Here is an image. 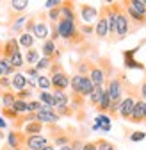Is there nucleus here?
I'll return each mask as SVG.
<instances>
[{
  "label": "nucleus",
  "instance_id": "nucleus-10",
  "mask_svg": "<svg viewBox=\"0 0 146 150\" xmlns=\"http://www.w3.org/2000/svg\"><path fill=\"white\" fill-rule=\"evenodd\" d=\"M79 14H80L84 23H95V20L98 18V7L91 6V4H80L79 6Z\"/></svg>",
  "mask_w": 146,
  "mask_h": 150
},
{
  "label": "nucleus",
  "instance_id": "nucleus-41",
  "mask_svg": "<svg viewBox=\"0 0 146 150\" xmlns=\"http://www.w3.org/2000/svg\"><path fill=\"white\" fill-rule=\"evenodd\" d=\"M125 66H126V68H137V70H144V64H142V63H139V61H135L134 57H126V59H125Z\"/></svg>",
  "mask_w": 146,
  "mask_h": 150
},
{
  "label": "nucleus",
  "instance_id": "nucleus-1",
  "mask_svg": "<svg viewBox=\"0 0 146 150\" xmlns=\"http://www.w3.org/2000/svg\"><path fill=\"white\" fill-rule=\"evenodd\" d=\"M57 30H59V38H61L62 41H66L69 47H80L86 41V36L79 30V23L77 22L59 18Z\"/></svg>",
  "mask_w": 146,
  "mask_h": 150
},
{
  "label": "nucleus",
  "instance_id": "nucleus-47",
  "mask_svg": "<svg viewBox=\"0 0 146 150\" xmlns=\"http://www.w3.org/2000/svg\"><path fill=\"white\" fill-rule=\"evenodd\" d=\"M6 127H7V120H6L2 115H0V130H4Z\"/></svg>",
  "mask_w": 146,
  "mask_h": 150
},
{
  "label": "nucleus",
  "instance_id": "nucleus-3",
  "mask_svg": "<svg viewBox=\"0 0 146 150\" xmlns=\"http://www.w3.org/2000/svg\"><path fill=\"white\" fill-rule=\"evenodd\" d=\"M132 32V23H130V18L126 16L121 2H119V7H118V14H116V41H121L125 40L126 36Z\"/></svg>",
  "mask_w": 146,
  "mask_h": 150
},
{
  "label": "nucleus",
  "instance_id": "nucleus-43",
  "mask_svg": "<svg viewBox=\"0 0 146 150\" xmlns=\"http://www.w3.org/2000/svg\"><path fill=\"white\" fill-rule=\"evenodd\" d=\"M48 70H50V75H53V73H57V71H61V70H64V68H62V64H61L59 61H53ZM50 75H48V77H50Z\"/></svg>",
  "mask_w": 146,
  "mask_h": 150
},
{
  "label": "nucleus",
  "instance_id": "nucleus-22",
  "mask_svg": "<svg viewBox=\"0 0 146 150\" xmlns=\"http://www.w3.org/2000/svg\"><path fill=\"white\" fill-rule=\"evenodd\" d=\"M9 63L16 68V71H20L22 68H25V59H23V54H22V50H18V52H14L11 57H9Z\"/></svg>",
  "mask_w": 146,
  "mask_h": 150
},
{
  "label": "nucleus",
  "instance_id": "nucleus-28",
  "mask_svg": "<svg viewBox=\"0 0 146 150\" xmlns=\"http://www.w3.org/2000/svg\"><path fill=\"white\" fill-rule=\"evenodd\" d=\"M36 84H38L39 89H45V91L52 89V82H50V77H48V75H39V77L36 79Z\"/></svg>",
  "mask_w": 146,
  "mask_h": 150
},
{
  "label": "nucleus",
  "instance_id": "nucleus-54",
  "mask_svg": "<svg viewBox=\"0 0 146 150\" xmlns=\"http://www.w3.org/2000/svg\"><path fill=\"white\" fill-rule=\"evenodd\" d=\"M141 2H142V4H144V6H146V0H141Z\"/></svg>",
  "mask_w": 146,
  "mask_h": 150
},
{
  "label": "nucleus",
  "instance_id": "nucleus-21",
  "mask_svg": "<svg viewBox=\"0 0 146 150\" xmlns=\"http://www.w3.org/2000/svg\"><path fill=\"white\" fill-rule=\"evenodd\" d=\"M53 95V102L55 107H62V105H69V95L66 91H52Z\"/></svg>",
  "mask_w": 146,
  "mask_h": 150
},
{
  "label": "nucleus",
  "instance_id": "nucleus-12",
  "mask_svg": "<svg viewBox=\"0 0 146 150\" xmlns=\"http://www.w3.org/2000/svg\"><path fill=\"white\" fill-rule=\"evenodd\" d=\"M36 120L41 122L43 125L45 123L46 125H55L61 120V116L55 112V109H52V111H39V112H36Z\"/></svg>",
  "mask_w": 146,
  "mask_h": 150
},
{
  "label": "nucleus",
  "instance_id": "nucleus-4",
  "mask_svg": "<svg viewBox=\"0 0 146 150\" xmlns=\"http://www.w3.org/2000/svg\"><path fill=\"white\" fill-rule=\"evenodd\" d=\"M95 36L98 40L109 38V23H107V6L98 7V18L95 20Z\"/></svg>",
  "mask_w": 146,
  "mask_h": 150
},
{
  "label": "nucleus",
  "instance_id": "nucleus-9",
  "mask_svg": "<svg viewBox=\"0 0 146 150\" xmlns=\"http://www.w3.org/2000/svg\"><path fill=\"white\" fill-rule=\"evenodd\" d=\"M61 7V18L64 20H71V22H77L79 13H77V6H75V0H62Z\"/></svg>",
  "mask_w": 146,
  "mask_h": 150
},
{
  "label": "nucleus",
  "instance_id": "nucleus-38",
  "mask_svg": "<svg viewBox=\"0 0 146 150\" xmlns=\"http://www.w3.org/2000/svg\"><path fill=\"white\" fill-rule=\"evenodd\" d=\"M0 91H13L11 77H7V75H2V77H0Z\"/></svg>",
  "mask_w": 146,
  "mask_h": 150
},
{
  "label": "nucleus",
  "instance_id": "nucleus-14",
  "mask_svg": "<svg viewBox=\"0 0 146 150\" xmlns=\"http://www.w3.org/2000/svg\"><path fill=\"white\" fill-rule=\"evenodd\" d=\"M18 50H22L20 45H18V38H9L7 41L2 43V57H7L9 59L11 55L14 52H18Z\"/></svg>",
  "mask_w": 146,
  "mask_h": 150
},
{
  "label": "nucleus",
  "instance_id": "nucleus-48",
  "mask_svg": "<svg viewBox=\"0 0 146 150\" xmlns=\"http://www.w3.org/2000/svg\"><path fill=\"white\" fill-rule=\"evenodd\" d=\"M41 150H55V145H52V143H50V145H46V146L41 148Z\"/></svg>",
  "mask_w": 146,
  "mask_h": 150
},
{
  "label": "nucleus",
  "instance_id": "nucleus-32",
  "mask_svg": "<svg viewBox=\"0 0 146 150\" xmlns=\"http://www.w3.org/2000/svg\"><path fill=\"white\" fill-rule=\"evenodd\" d=\"M13 109L18 112V115H25V112H29V109H27V100H14V104H13Z\"/></svg>",
  "mask_w": 146,
  "mask_h": 150
},
{
  "label": "nucleus",
  "instance_id": "nucleus-23",
  "mask_svg": "<svg viewBox=\"0 0 146 150\" xmlns=\"http://www.w3.org/2000/svg\"><path fill=\"white\" fill-rule=\"evenodd\" d=\"M29 7V0H11V13L23 14Z\"/></svg>",
  "mask_w": 146,
  "mask_h": 150
},
{
  "label": "nucleus",
  "instance_id": "nucleus-19",
  "mask_svg": "<svg viewBox=\"0 0 146 150\" xmlns=\"http://www.w3.org/2000/svg\"><path fill=\"white\" fill-rule=\"evenodd\" d=\"M91 64H93V61L87 59V57L79 59V61L75 63V73H79V75H87L89 70H91Z\"/></svg>",
  "mask_w": 146,
  "mask_h": 150
},
{
  "label": "nucleus",
  "instance_id": "nucleus-15",
  "mask_svg": "<svg viewBox=\"0 0 146 150\" xmlns=\"http://www.w3.org/2000/svg\"><path fill=\"white\" fill-rule=\"evenodd\" d=\"M11 86L14 91H20L23 88H27V77L23 71H16L14 75H11Z\"/></svg>",
  "mask_w": 146,
  "mask_h": 150
},
{
  "label": "nucleus",
  "instance_id": "nucleus-46",
  "mask_svg": "<svg viewBox=\"0 0 146 150\" xmlns=\"http://www.w3.org/2000/svg\"><path fill=\"white\" fill-rule=\"evenodd\" d=\"M82 150H96V141H87L82 145Z\"/></svg>",
  "mask_w": 146,
  "mask_h": 150
},
{
  "label": "nucleus",
  "instance_id": "nucleus-52",
  "mask_svg": "<svg viewBox=\"0 0 146 150\" xmlns=\"http://www.w3.org/2000/svg\"><path fill=\"white\" fill-rule=\"evenodd\" d=\"M0 57H2V43H0Z\"/></svg>",
  "mask_w": 146,
  "mask_h": 150
},
{
  "label": "nucleus",
  "instance_id": "nucleus-27",
  "mask_svg": "<svg viewBox=\"0 0 146 150\" xmlns=\"http://www.w3.org/2000/svg\"><path fill=\"white\" fill-rule=\"evenodd\" d=\"M0 100H2V107H13V104L16 100V95H14L13 91H2Z\"/></svg>",
  "mask_w": 146,
  "mask_h": 150
},
{
  "label": "nucleus",
  "instance_id": "nucleus-37",
  "mask_svg": "<svg viewBox=\"0 0 146 150\" xmlns=\"http://www.w3.org/2000/svg\"><path fill=\"white\" fill-rule=\"evenodd\" d=\"M23 73H25L27 79H38L39 75H41V71L36 68V66H25V71Z\"/></svg>",
  "mask_w": 146,
  "mask_h": 150
},
{
  "label": "nucleus",
  "instance_id": "nucleus-33",
  "mask_svg": "<svg viewBox=\"0 0 146 150\" xmlns=\"http://www.w3.org/2000/svg\"><path fill=\"white\" fill-rule=\"evenodd\" d=\"M14 95H16V98H18V100H27V102H29V100H30V97L34 95V91H32L30 88H23V89H20V91H16Z\"/></svg>",
  "mask_w": 146,
  "mask_h": 150
},
{
  "label": "nucleus",
  "instance_id": "nucleus-8",
  "mask_svg": "<svg viewBox=\"0 0 146 150\" xmlns=\"http://www.w3.org/2000/svg\"><path fill=\"white\" fill-rule=\"evenodd\" d=\"M46 145H50V139L43 134H34V136L25 138V148L27 150H41Z\"/></svg>",
  "mask_w": 146,
  "mask_h": 150
},
{
  "label": "nucleus",
  "instance_id": "nucleus-35",
  "mask_svg": "<svg viewBox=\"0 0 146 150\" xmlns=\"http://www.w3.org/2000/svg\"><path fill=\"white\" fill-rule=\"evenodd\" d=\"M36 22H38V14H30V16L27 18V22H25L23 32H30V34H32V30H34V27H36Z\"/></svg>",
  "mask_w": 146,
  "mask_h": 150
},
{
  "label": "nucleus",
  "instance_id": "nucleus-18",
  "mask_svg": "<svg viewBox=\"0 0 146 150\" xmlns=\"http://www.w3.org/2000/svg\"><path fill=\"white\" fill-rule=\"evenodd\" d=\"M36 43V38L30 34V32H22L20 36H18V45H20V48H32Z\"/></svg>",
  "mask_w": 146,
  "mask_h": 150
},
{
  "label": "nucleus",
  "instance_id": "nucleus-11",
  "mask_svg": "<svg viewBox=\"0 0 146 150\" xmlns=\"http://www.w3.org/2000/svg\"><path fill=\"white\" fill-rule=\"evenodd\" d=\"M87 77L91 79L93 86H105V82H107V77H105L103 70H102L100 64L95 63V61H93V64H91V70H89V73H87Z\"/></svg>",
  "mask_w": 146,
  "mask_h": 150
},
{
  "label": "nucleus",
  "instance_id": "nucleus-50",
  "mask_svg": "<svg viewBox=\"0 0 146 150\" xmlns=\"http://www.w3.org/2000/svg\"><path fill=\"white\" fill-rule=\"evenodd\" d=\"M144 122H146V100H144Z\"/></svg>",
  "mask_w": 146,
  "mask_h": 150
},
{
  "label": "nucleus",
  "instance_id": "nucleus-51",
  "mask_svg": "<svg viewBox=\"0 0 146 150\" xmlns=\"http://www.w3.org/2000/svg\"><path fill=\"white\" fill-rule=\"evenodd\" d=\"M2 138H6V136H4V130H0V139H2Z\"/></svg>",
  "mask_w": 146,
  "mask_h": 150
},
{
  "label": "nucleus",
  "instance_id": "nucleus-45",
  "mask_svg": "<svg viewBox=\"0 0 146 150\" xmlns=\"http://www.w3.org/2000/svg\"><path fill=\"white\" fill-rule=\"evenodd\" d=\"M139 97L142 100H146V75H144V79H142V82L139 86Z\"/></svg>",
  "mask_w": 146,
  "mask_h": 150
},
{
  "label": "nucleus",
  "instance_id": "nucleus-26",
  "mask_svg": "<svg viewBox=\"0 0 146 150\" xmlns=\"http://www.w3.org/2000/svg\"><path fill=\"white\" fill-rule=\"evenodd\" d=\"M41 104H45V105H50V107H55V102H53V95H52V91L48 89V91H45V89H41L39 91V98H38Z\"/></svg>",
  "mask_w": 146,
  "mask_h": 150
},
{
  "label": "nucleus",
  "instance_id": "nucleus-55",
  "mask_svg": "<svg viewBox=\"0 0 146 150\" xmlns=\"http://www.w3.org/2000/svg\"><path fill=\"white\" fill-rule=\"evenodd\" d=\"M0 150H2V145H0Z\"/></svg>",
  "mask_w": 146,
  "mask_h": 150
},
{
  "label": "nucleus",
  "instance_id": "nucleus-20",
  "mask_svg": "<svg viewBox=\"0 0 146 150\" xmlns=\"http://www.w3.org/2000/svg\"><path fill=\"white\" fill-rule=\"evenodd\" d=\"M55 50H57V43L55 41H52L50 38L43 41V45H41V55L43 57H52V55L55 54Z\"/></svg>",
  "mask_w": 146,
  "mask_h": 150
},
{
  "label": "nucleus",
  "instance_id": "nucleus-30",
  "mask_svg": "<svg viewBox=\"0 0 146 150\" xmlns=\"http://www.w3.org/2000/svg\"><path fill=\"white\" fill-rule=\"evenodd\" d=\"M46 18H48V22L57 23V22H59V18H61V7H52V9H46Z\"/></svg>",
  "mask_w": 146,
  "mask_h": 150
},
{
  "label": "nucleus",
  "instance_id": "nucleus-31",
  "mask_svg": "<svg viewBox=\"0 0 146 150\" xmlns=\"http://www.w3.org/2000/svg\"><path fill=\"white\" fill-rule=\"evenodd\" d=\"M69 143H71V138H69L68 134L61 132V134H57L55 138H53V143H52V145H57V146H64V145H69Z\"/></svg>",
  "mask_w": 146,
  "mask_h": 150
},
{
  "label": "nucleus",
  "instance_id": "nucleus-16",
  "mask_svg": "<svg viewBox=\"0 0 146 150\" xmlns=\"http://www.w3.org/2000/svg\"><path fill=\"white\" fill-rule=\"evenodd\" d=\"M43 127H45V125H43L41 122L34 120V122H29V123H25L22 129H23V134H25V136H34V134H41Z\"/></svg>",
  "mask_w": 146,
  "mask_h": 150
},
{
  "label": "nucleus",
  "instance_id": "nucleus-40",
  "mask_svg": "<svg viewBox=\"0 0 146 150\" xmlns=\"http://www.w3.org/2000/svg\"><path fill=\"white\" fill-rule=\"evenodd\" d=\"M41 107H43V104H41L39 100H29V102H27V109H29V112H39Z\"/></svg>",
  "mask_w": 146,
  "mask_h": 150
},
{
  "label": "nucleus",
  "instance_id": "nucleus-42",
  "mask_svg": "<svg viewBox=\"0 0 146 150\" xmlns=\"http://www.w3.org/2000/svg\"><path fill=\"white\" fill-rule=\"evenodd\" d=\"M144 138H146V132H142V130H134V132L130 134V141H134V143H139Z\"/></svg>",
  "mask_w": 146,
  "mask_h": 150
},
{
  "label": "nucleus",
  "instance_id": "nucleus-5",
  "mask_svg": "<svg viewBox=\"0 0 146 150\" xmlns=\"http://www.w3.org/2000/svg\"><path fill=\"white\" fill-rule=\"evenodd\" d=\"M48 34H50V25H48V18H46V11L38 13V22H36V27L32 30V36L36 40H48Z\"/></svg>",
  "mask_w": 146,
  "mask_h": 150
},
{
  "label": "nucleus",
  "instance_id": "nucleus-17",
  "mask_svg": "<svg viewBox=\"0 0 146 150\" xmlns=\"http://www.w3.org/2000/svg\"><path fill=\"white\" fill-rule=\"evenodd\" d=\"M39 57H41V52L38 50V48H27V52L23 54V59H25V64H29V66H34L36 63L39 61Z\"/></svg>",
  "mask_w": 146,
  "mask_h": 150
},
{
  "label": "nucleus",
  "instance_id": "nucleus-56",
  "mask_svg": "<svg viewBox=\"0 0 146 150\" xmlns=\"http://www.w3.org/2000/svg\"><path fill=\"white\" fill-rule=\"evenodd\" d=\"M80 150H82V148H80Z\"/></svg>",
  "mask_w": 146,
  "mask_h": 150
},
{
  "label": "nucleus",
  "instance_id": "nucleus-34",
  "mask_svg": "<svg viewBox=\"0 0 146 150\" xmlns=\"http://www.w3.org/2000/svg\"><path fill=\"white\" fill-rule=\"evenodd\" d=\"M52 63H53V59H52V57H43V55H41V57H39V61L36 63L34 66H36V68H38V70L41 71V70H48V68L52 66Z\"/></svg>",
  "mask_w": 146,
  "mask_h": 150
},
{
  "label": "nucleus",
  "instance_id": "nucleus-24",
  "mask_svg": "<svg viewBox=\"0 0 146 150\" xmlns=\"http://www.w3.org/2000/svg\"><path fill=\"white\" fill-rule=\"evenodd\" d=\"M111 104H112V100H111V97H109V93H107V89H103V93H102V98H100V102H98V111L100 112H109V109H111Z\"/></svg>",
  "mask_w": 146,
  "mask_h": 150
},
{
  "label": "nucleus",
  "instance_id": "nucleus-44",
  "mask_svg": "<svg viewBox=\"0 0 146 150\" xmlns=\"http://www.w3.org/2000/svg\"><path fill=\"white\" fill-rule=\"evenodd\" d=\"M62 4V0H46L45 2V9H52V7H59Z\"/></svg>",
  "mask_w": 146,
  "mask_h": 150
},
{
  "label": "nucleus",
  "instance_id": "nucleus-39",
  "mask_svg": "<svg viewBox=\"0 0 146 150\" xmlns=\"http://www.w3.org/2000/svg\"><path fill=\"white\" fill-rule=\"evenodd\" d=\"M79 30L87 38V36H91V34H95V25H93V23H80V25H79Z\"/></svg>",
  "mask_w": 146,
  "mask_h": 150
},
{
  "label": "nucleus",
  "instance_id": "nucleus-7",
  "mask_svg": "<svg viewBox=\"0 0 146 150\" xmlns=\"http://www.w3.org/2000/svg\"><path fill=\"white\" fill-rule=\"evenodd\" d=\"M25 134H23V130H16V129H11L9 132H7V146L11 150H18V148H23L25 146Z\"/></svg>",
  "mask_w": 146,
  "mask_h": 150
},
{
  "label": "nucleus",
  "instance_id": "nucleus-49",
  "mask_svg": "<svg viewBox=\"0 0 146 150\" xmlns=\"http://www.w3.org/2000/svg\"><path fill=\"white\" fill-rule=\"evenodd\" d=\"M59 150H73L71 145H64V146H59Z\"/></svg>",
  "mask_w": 146,
  "mask_h": 150
},
{
  "label": "nucleus",
  "instance_id": "nucleus-29",
  "mask_svg": "<svg viewBox=\"0 0 146 150\" xmlns=\"http://www.w3.org/2000/svg\"><path fill=\"white\" fill-rule=\"evenodd\" d=\"M0 115H2L6 120H9V122H16V120H18V116H20V115H18V112H16L13 107H2Z\"/></svg>",
  "mask_w": 146,
  "mask_h": 150
},
{
  "label": "nucleus",
  "instance_id": "nucleus-53",
  "mask_svg": "<svg viewBox=\"0 0 146 150\" xmlns=\"http://www.w3.org/2000/svg\"><path fill=\"white\" fill-rule=\"evenodd\" d=\"M105 2H107V4H112V2H114V0H105Z\"/></svg>",
  "mask_w": 146,
  "mask_h": 150
},
{
  "label": "nucleus",
  "instance_id": "nucleus-2",
  "mask_svg": "<svg viewBox=\"0 0 146 150\" xmlns=\"http://www.w3.org/2000/svg\"><path fill=\"white\" fill-rule=\"evenodd\" d=\"M69 88H71V93H75V95H80L84 98H87L91 95V91H93V82L87 75H79V73H73L69 77Z\"/></svg>",
  "mask_w": 146,
  "mask_h": 150
},
{
  "label": "nucleus",
  "instance_id": "nucleus-13",
  "mask_svg": "<svg viewBox=\"0 0 146 150\" xmlns=\"http://www.w3.org/2000/svg\"><path fill=\"white\" fill-rule=\"evenodd\" d=\"M128 122H132V123H141V122H144V100H142L141 97H139V98L135 100V104H134V109H132V112H130Z\"/></svg>",
  "mask_w": 146,
  "mask_h": 150
},
{
  "label": "nucleus",
  "instance_id": "nucleus-6",
  "mask_svg": "<svg viewBox=\"0 0 146 150\" xmlns=\"http://www.w3.org/2000/svg\"><path fill=\"white\" fill-rule=\"evenodd\" d=\"M50 82H52V91H66L69 88V75L66 70H61L50 75Z\"/></svg>",
  "mask_w": 146,
  "mask_h": 150
},
{
  "label": "nucleus",
  "instance_id": "nucleus-36",
  "mask_svg": "<svg viewBox=\"0 0 146 150\" xmlns=\"http://www.w3.org/2000/svg\"><path fill=\"white\" fill-rule=\"evenodd\" d=\"M96 150H116V145L107 141V139H98L96 141Z\"/></svg>",
  "mask_w": 146,
  "mask_h": 150
},
{
  "label": "nucleus",
  "instance_id": "nucleus-25",
  "mask_svg": "<svg viewBox=\"0 0 146 150\" xmlns=\"http://www.w3.org/2000/svg\"><path fill=\"white\" fill-rule=\"evenodd\" d=\"M103 89H105V86H95V88H93V91H91V95L87 97L91 105H95V107L98 105V102H100V98H102V93H103Z\"/></svg>",
  "mask_w": 146,
  "mask_h": 150
}]
</instances>
